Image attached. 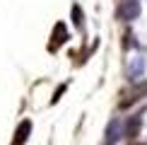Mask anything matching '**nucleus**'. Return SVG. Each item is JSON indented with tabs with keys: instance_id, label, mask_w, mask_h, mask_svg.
<instances>
[{
	"instance_id": "obj_1",
	"label": "nucleus",
	"mask_w": 147,
	"mask_h": 145,
	"mask_svg": "<svg viewBox=\"0 0 147 145\" xmlns=\"http://www.w3.org/2000/svg\"><path fill=\"white\" fill-rule=\"evenodd\" d=\"M130 138V121L128 119H113L111 123H109V128H106V145H116L121 140V138Z\"/></svg>"
},
{
	"instance_id": "obj_2",
	"label": "nucleus",
	"mask_w": 147,
	"mask_h": 145,
	"mask_svg": "<svg viewBox=\"0 0 147 145\" xmlns=\"http://www.w3.org/2000/svg\"><path fill=\"white\" fill-rule=\"evenodd\" d=\"M140 15V3L138 0H121V7H118V17L125 22L135 20V17Z\"/></svg>"
},
{
	"instance_id": "obj_3",
	"label": "nucleus",
	"mask_w": 147,
	"mask_h": 145,
	"mask_svg": "<svg viewBox=\"0 0 147 145\" xmlns=\"http://www.w3.org/2000/svg\"><path fill=\"white\" fill-rule=\"evenodd\" d=\"M29 131H32V123H29V121H22L20 128H17V138H15V143H12V145H22L29 138Z\"/></svg>"
},
{
	"instance_id": "obj_4",
	"label": "nucleus",
	"mask_w": 147,
	"mask_h": 145,
	"mask_svg": "<svg viewBox=\"0 0 147 145\" xmlns=\"http://www.w3.org/2000/svg\"><path fill=\"white\" fill-rule=\"evenodd\" d=\"M142 72H145V58L140 56V58L133 60V65H130V77H133V80H138Z\"/></svg>"
},
{
	"instance_id": "obj_5",
	"label": "nucleus",
	"mask_w": 147,
	"mask_h": 145,
	"mask_svg": "<svg viewBox=\"0 0 147 145\" xmlns=\"http://www.w3.org/2000/svg\"><path fill=\"white\" fill-rule=\"evenodd\" d=\"M72 15H75V24H77V27H82V17H80V7H77V5L72 7Z\"/></svg>"
}]
</instances>
